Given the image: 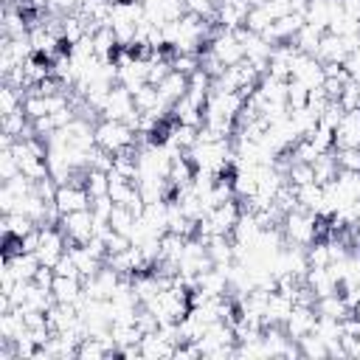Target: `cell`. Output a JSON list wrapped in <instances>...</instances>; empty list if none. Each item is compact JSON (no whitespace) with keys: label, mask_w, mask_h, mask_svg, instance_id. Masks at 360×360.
Returning <instances> with one entry per match:
<instances>
[{"label":"cell","mask_w":360,"mask_h":360,"mask_svg":"<svg viewBox=\"0 0 360 360\" xmlns=\"http://www.w3.org/2000/svg\"><path fill=\"white\" fill-rule=\"evenodd\" d=\"M0 228H3V236H20V239H22L28 231H34V228H37V222H34L28 214L11 211V214H3Z\"/></svg>","instance_id":"15"},{"label":"cell","mask_w":360,"mask_h":360,"mask_svg":"<svg viewBox=\"0 0 360 360\" xmlns=\"http://www.w3.org/2000/svg\"><path fill=\"white\" fill-rule=\"evenodd\" d=\"M287 180L292 186H307V183H315V172H312V163H304V160H292L290 163V172H287Z\"/></svg>","instance_id":"23"},{"label":"cell","mask_w":360,"mask_h":360,"mask_svg":"<svg viewBox=\"0 0 360 360\" xmlns=\"http://www.w3.org/2000/svg\"><path fill=\"white\" fill-rule=\"evenodd\" d=\"M281 233H284L287 245H298V248L312 245L318 239V214L304 211V208L290 211L281 222Z\"/></svg>","instance_id":"2"},{"label":"cell","mask_w":360,"mask_h":360,"mask_svg":"<svg viewBox=\"0 0 360 360\" xmlns=\"http://www.w3.org/2000/svg\"><path fill=\"white\" fill-rule=\"evenodd\" d=\"M14 174H20V163L14 158L11 149H0V180H11Z\"/></svg>","instance_id":"26"},{"label":"cell","mask_w":360,"mask_h":360,"mask_svg":"<svg viewBox=\"0 0 360 360\" xmlns=\"http://www.w3.org/2000/svg\"><path fill=\"white\" fill-rule=\"evenodd\" d=\"M312 172H315V183H321V186L332 183V180L338 177V172H340L338 158H335V149L321 152V155L315 158V163H312Z\"/></svg>","instance_id":"14"},{"label":"cell","mask_w":360,"mask_h":360,"mask_svg":"<svg viewBox=\"0 0 360 360\" xmlns=\"http://www.w3.org/2000/svg\"><path fill=\"white\" fill-rule=\"evenodd\" d=\"M96 146L107 149L110 155H118L124 149H135V129L127 121L101 118L96 124Z\"/></svg>","instance_id":"1"},{"label":"cell","mask_w":360,"mask_h":360,"mask_svg":"<svg viewBox=\"0 0 360 360\" xmlns=\"http://www.w3.org/2000/svg\"><path fill=\"white\" fill-rule=\"evenodd\" d=\"M48 11L51 14H70V11H76V0H48Z\"/></svg>","instance_id":"28"},{"label":"cell","mask_w":360,"mask_h":360,"mask_svg":"<svg viewBox=\"0 0 360 360\" xmlns=\"http://www.w3.org/2000/svg\"><path fill=\"white\" fill-rule=\"evenodd\" d=\"M68 250V236L62 233L59 225H39V248H37V259L39 264L53 267Z\"/></svg>","instance_id":"4"},{"label":"cell","mask_w":360,"mask_h":360,"mask_svg":"<svg viewBox=\"0 0 360 360\" xmlns=\"http://www.w3.org/2000/svg\"><path fill=\"white\" fill-rule=\"evenodd\" d=\"M298 346H301V357H329L326 340H323L321 335H315V332L304 335V338L298 340Z\"/></svg>","instance_id":"21"},{"label":"cell","mask_w":360,"mask_h":360,"mask_svg":"<svg viewBox=\"0 0 360 360\" xmlns=\"http://www.w3.org/2000/svg\"><path fill=\"white\" fill-rule=\"evenodd\" d=\"M315 56H318L321 62H346V56H349V45H346L343 37L326 31V34L321 37V45H318V53H315Z\"/></svg>","instance_id":"11"},{"label":"cell","mask_w":360,"mask_h":360,"mask_svg":"<svg viewBox=\"0 0 360 360\" xmlns=\"http://www.w3.org/2000/svg\"><path fill=\"white\" fill-rule=\"evenodd\" d=\"M84 188L87 194L96 197H107L110 194V172H98V169H87L84 174Z\"/></svg>","instance_id":"18"},{"label":"cell","mask_w":360,"mask_h":360,"mask_svg":"<svg viewBox=\"0 0 360 360\" xmlns=\"http://www.w3.org/2000/svg\"><path fill=\"white\" fill-rule=\"evenodd\" d=\"M315 312L318 315H326V318H346L352 309L346 307V301H343V295L340 292H332V295H321L318 301H315Z\"/></svg>","instance_id":"16"},{"label":"cell","mask_w":360,"mask_h":360,"mask_svg":"<svg viewBox=\"0 0 360 360\" xmlns=\"http://www.w3.org/2000/svg\"><path fill=\"white\" fill-rule=\"evenodd\" d=\"M59 228L68 236V245H87L93 239V233H96V217H93L90 208L70 211V214H62Z\"/></svg>","instance_id":"3"},{"label":"cell","mask_w":360,"mask_h":360,"mask_svg":"<svg viewBox=\"0 0 360 360\" xmlns=\"http://www.w3.org/2000/svg\"><path fill=\"white\" fill-rule=\"evenodd\" d=\"M326 31H318L315 25H309V22H304L301 25V31L292 37V42L298 45V51H304V53H318V45H321V37H323Z\"/></svg>","instance_id":"17"},{"label":"cell","mask_w":360,"mask_h":360,"mask_svg":"<svg viewBox=\"0 0 360 360\" xmlns=\"http://www.w3.org/2000/svg\"><path fill=\"white\" fill-rule=\"evenodd\" d=\"M205 51L214 53L225 68H231V65H236L239 59H245V48H242V42H239V37H236L233 31H228V28H219V34L208 42Z\"/></svg>","instance_id":"5"},{"label":"cell","mask_w":360,"mask_h":360,"mask_svg":"<svg viewBox=\"0 0 360 360\" xmlns=\"http://www.w3.org/2000/svg\"><path fill=\"white\" fill-rule=\"evenodd\" d=\"M250 14V3L248 0H217V25L236 31L248 22Z\"/></svg>","instance_id":"6"},{"label":"cell","mask_w":360,"mask_h":360,"mask_svg":"<svg viewBox=\"0 0 360 360\" xmlns=\"http://www.w3.org/2000/svg\"><path fill=\"white\" fill-rule=\"evenodd\" d=\"M307 96H309V87L307 84H301L295 79H287V107H290V112L307 107Z\"/></svg>","instance_id":"22"},{"label":"cell","mask_w":360,"mask_h":360,"mask_svg":"<svg viewBox=\"0 0 360 360\" xmlns=\"http://www.w3.org/2000/svg\"><path fill=\"white\" fill-rule=\"evenodd\" d=\"M174 349L177 343H172L163 329L146 332L141 338V357H174Z\"/></svg>","instance_id":"10"},{"label":"cell","mask_w":360,"mask_h":360,"mask_svg":"<svg viewBox=\"0 0 360 360\" xmlns=\"http://www.w3.org/2000/svg\"><path fill=\"white\" fill-rule=\"evenodd\" d=\"M338 166L346 172H360V149H335Z\"/></svg>","instance_id":"27"},{"label":"cell","mask_w":360,"mask_h":360,"mask_svg":"<svg viewBox=\"0 0 360 360\" xmlns=\"http://www.w3.org/2000/svg\"><path fill=\"white\" fill-rule=\"evenodd\" d=\"M335 149H360V107L343 112L335 127Z\"/></svg>","instance_id":"7"},{"label":"cell","mask_w":360,"mask_h":360,"mask_svg":"<svg viewBox=\"0 0 360 360\" xmlns=\"http://www.w3.org/2000/svg\"><path fill=\"white\" fill-rule=\"evenodd\" d=\"M273 20H276V17L267 11V6H250V14H248V22H245V25H248L250 31L262 34Z\"/></svg>","instance_id":"24"},{"label":"cell","mask_w":360,"mask_h":360,"mask_svg":"<svg viewBox=\"0 0 360 360\" xmlns=\"http://www.w3.org/2000/svg\"><path fill=\"white\" fill-rule=\"evenodd\" d=\"M315 323H318L315 307H301V304H295L292 312H290V318L284 321V329H287V335H290L292 340H301L304 335L315 332Z\"/></svg>","instance_id":"9"},{"label":"cell","mask_w":360,"mask_h":360,"mask_svg":"<svg viewBox=\"0 0 360 360\" xmlns=\"http://www.w3.org/2000/svg\"><path fill=\"white\" fill-rule=\"evenodd\" d=\"M307 262H309V267L329 264V242L326 239H315L312 245H307Z\"/></svg>","instance_id":"25"},{"label":"cell","mask_w":360,"mask_h":360,"mask_svg":"<svg viewBox=\"0 0 360 360\" xmlns=\"http://www.w3.org/2000/svg\"><path fill=\"white\" fill-rule=\"evenodd\" d=\"M56 205L62 214H70V211H82V208H90L93 197L87 194V188L82 183H62L56 188Z\"/></svg>","instance_id":"8"},{"label":"cell","mask_w":360,"mask_h":360,"mask_svg":"<svg viewBox=\"0 0 360 360\" xmlns=\"http://www.w3.org/2000/svg\"><path fill=\"white\" fill-rule=\"evenodd\" d=\"M186 90H188V76H183L180 70H172V73L158 84L160 98H163L166 104H172V107L186 96Z\"/></svg>","instance_id":"12"},{"label":"cell","mask_w":360,"mask_h":360,"mask_svg":"<svg viewBox=\"0 0 360 360\" xmlns=\"http://www.w3.org/2000/svg\"><path fill=\"white\" fill-rule=\"evenodd\" d=\"M135 211L132 208H127V205H112V214H110V225H112V231H121V233H132V228H135Z\"/></svg>","instance_id":"19"},{"label":"cell","mask_w":360,"mask_h":360,"mask_svg":"<svg viewBox=\"0 0 360 360\" xmlns=\"http://www.w3.org/2000/svg\"><path fill=\"white\" fill-rule=\"evenodd\" d=\"M304 281H307V284L315 290V295H318V298H321V295L340 292V284L335 281V276L329 273V267H326V264H323V267H309Z\"/></svg>","instance_id":"13"},{"label":"cell","mask_w":360,"mask_h":360,"mask_svg":"<svg viewBox=\"0 0 360 360\" xmlns=\"http://www.w3.org/2000/svg\"><path fill=\"white\" fill-rule=\"evenodd\" d=\"M25 101V90H17L11 84H3L0 90V115H8V112H17Z\"/></svg>","instance_id":"20"}]
</instances>
